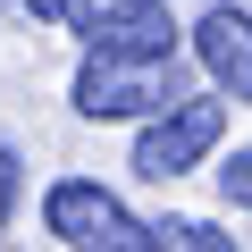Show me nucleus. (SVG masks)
Listing matches in <instances>:
<instances>
[{
    "label": "nucleus",
    "instance_id": "f257e3e1",
    "mask_svg": "<svg viewBox=\"0 0 252 252\" xmlns=\"http://www.w3.org/2000/svg\"><path fill=\"white\" fill-rule=\"evenodd\" d=\"M67 101L84 118H152V109L177 101V51L168 59H152V51H84Z\"/></svg>",
    "mask_w": 252,
    "mask_h": 252
},
{
    "label": "nucleus",
    "instance_id": "f03ea898",
    "mask_svg": "<svg viewBox=\"0 0 252 252\" xmlns=\"http://www.w3.org/2000/svg\"><path fill=\"white\" fill-rule=\"evenodd\" d=\"M42 227L59 235V244H76V252H160L152 244V219H135L109 185H93V177H59L51 193H42Z\"/></svg>",
    "mask_w": 252,
    "mask_h": 252
},
{
    "label": "nucleus",
    "instance_id": "7ed1b4c3",
    "mask_svg": "<svg viewBox=\"0 0 252 252\" xmlns=\"http://www.w3.org/2000/svg\"><path fill=\"white\" fill-rule=\"evenodd\" d=\"M219 135H227V101H168V109H152V126L135 135V177H152V185H168V177H185V168H202L210 152H219Z\"/></svg>",
    "mask_w": 252,
    "mask_h": 252
},
{
    "label": "nucleus",
    "instance_id": "20e7f679",
    "mask_svg": "<svg viewBox=\"0 0 252 252\" xmlns=\"http://www.w3.org/2000/svg\"><path fill=\"white\" fill-rule=\"evenodd\" d=\"M59 26L84 34V51H152V59L177 51V17H168V0H67Z\"/></svg>",
    "mask_w": 252,
    "mask_h": 252
},
{
    "label": "nucleus",
    "instance_id": "39448f33",
    "mask_svg": "<svg viewBox=\"0 0 252 252\" xmlns=\"http://www.w3.org/2000/svg\"><path fill=\"white\" fill-rule=\"evenodd\" d=\"M193 59L235 109H252V9L244 0H210V17L193 26Z\"/></svg>",
    "mask_w": 252,
    "mask_h": 252
},
{
    "label": "nucleus",
    "instance_id": "423d86ee",
    "mask_svg": "<svg viewBox=\"0 0 252 252\" xmlns=\"http://www.w3.org/2000/svg\"><path fill=\"white\" fill-rule=\"evenodd\" d=\"M152 244H160V252H219V244H235V235H219L210 219H152Z\"/></svg>",
    "mask_w": 252,
    "mask_h": 252
},
{
    "label": "nucleus",
    "instance_id": "0eeeda50",
    "mask_svg": "<svg viewBox=\"0 0 252 252\" xmlns=\"http://www.w3.org/2000/svg\"><path fill=\"white\" fill-rule=\"evenodd\" d=\"M219 193H227L235 210H252V143H244V152H235V160L219 168Z\"/></svg>",
    "mask_w": 252,
    "mask_h": 252
},
{
    "label": "nucleus",
    "instance_id": "6e6552de",
    "mask_svg": "<svg viewBox=\"0 0 252 252\" xmlns=\"http://www.w3.org/2000/svg\"><path fill=\"white\" fill-rule=\"evenodd\" d=\"M17 193H26V168H17V152H9V143H0V227H9Z\"/></svg>",
    "mask_w": 252,
    "mask_h": 252
},
{
    "label": "nucleus",
    "instance_id": "1a4fd4ad",
    "mask_svg": "<svg viewBox=\"0 0 252 252\" xmlns=\"http://www.w3.org/2000/svg\"><path fill=\"white\" fill-rule=\"evenodd\" d=\"M17 9H34V17H59V9H67V0H17Z\"/></svg>",
    "mask_w": 252,
    "mask_h": 252
}]
</instances>
